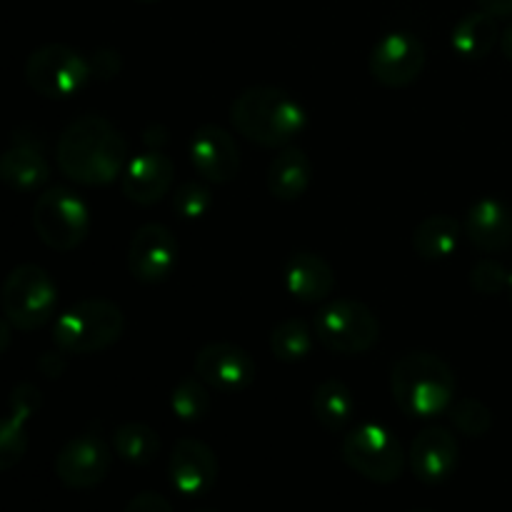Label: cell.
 <instances>
[{"label":"cell","instance_id":"cell-1","mask_svg":"<svg viewBox=\"0 0 512 512\" xmlns=\"http://www.w3.org/2000/svg\"><path fill=\"white\" fill-rule=\"evenodd\" d=\"M55 158L65 178L95 188L123 175L128 165V143L110 120L85 115L60 133Z\"/></svg>","mask_w":512,"mask_h":512},{"label":"cell","instance_id":"cell-2","mask_svg":"<svg viewBox=\"0 0 512 512\" xmlns=\"http://www.w3.org/2000/svg\"><path fill=\"white\" fill-rule=\"evenodd\" d=\"M230 123L243 138L263 148H288L308 125L303 105L273 85L245 88L230 105Z\"/></svg>","mask_w":512,"mask_h":512},{"label":"cell","instance_id":"cell-3","mask_svg":"<svg viewBox=\"0 0 512 512\" xmlns=\"http://www.w3.org/2000/svg\"><path fill=\"white\" fill-rule=\"evenodd\" d=\"M455 388L458 380L453 368L433 353H408L395 360L390 370L395 403L410 418L430 420L448 413L455 400Z\"/></svg>","mask_w":512,"mask_h":512},{"label":"cell","instance_id":"cell-4","mask_svg":"<svg viewBox=\"0 0 512 512\" xmlns=\"http://www.w3.org/2000/svg\"><path fill=\"white\" fill-rule=\"evenodd\" d=\"M125 328L123 310L103 298H88L65 310L53 325V343L65 355H90L110 348Z\"/></svg>","mask_w":512,"mask_h":512},{"label":"cell","instance_id":"cell-5","mask_svg":"<svg viewBox=\"0 0 512 512\" xmlns=\"http://www.w3.org/2000/svg\"><path fill=\"white\" fill-rule=\"evenodd\" d=\"M58 285L40 265L25 263L10 270L0 288V310L15 330H38L53 320Z\"/></svg>","mask_w":512,"mask_h":512},{"label":"cell","instance_id":"cell-6","mask_svg":"<svg viewBox=\"0 0 512 512\" xmlns=\"http://www.w3.org/2000/svg\"><path fill=\"white\" fill-rule=\"evenodd\" d=\"M315 335L335 355H363L378 343L380 323L373 310L353 298L325 303L315 315Z\"/></svg>","mask_w":512,"mask_h":512},{"label":"cell","instance_id":"cell-7","mask_svg":"<svg viewBox=\"0 0 512 512\" xmlns=\"http://www.w3.org/2000/svg\"><path fill=\"white\" fill-rule=\"evenodd\" d=\"M345 465L378 485H390L403 475L405 453L400 440L378 423H363L348 430L340 445Z\"/></svg>","mask_w":512,"mask_h":512},{"label":"cell","instance_id":"cell-8","mask_svg":"<svg viewBox=\"0 0 512 512\" xmlns=\"http://www.w3.org/2000/svg\"><path fill=\"white\" fill-rule=\"evenodd\" d=\"M93 70L80 50L65 43H48L33 50L25 60V83L48 100L73 98L85 88Z\"/></svg>","mask_w":512,"mask_h":512},{"label":"cell","instance_id":"cell-9","mask_svg":"<svg viewBox=\"0 0 512 512\" xmlns=\"http://www.w3.org/2000/svg\"><path fill=\"white\" fill-rule=\"evenodd\" d=\"M33 228L50 250L70 253L88 238V205L73 190L48 188L33 205Z\"/></svg>","mask_w":512,"mask_h":512},{"label":"cell","instance_id":"cell-10","mask_svg":"<svg viewBox=\"0 0 512 512\" xmlns=\"http://www.w3.org/2000/svg\"><path fill=\"white\" fill-rule=\"evenodd\" d=\"M425 60L428 53L418 35L408 30H393L373 45L368 68L375 83L385 88H408L423 75Z\"/></svg>","mask_w":512,"mask_h":512},{"label":"cell","instance_id":"cell-11","mask_svg":"<svg viewBox=\"0 0 512 512\" xmlns=\"http://www.w3.org/2000/svg\"><path fill=\"white\" fill-rule=\"evenodd\" d=\"M113 465L108 443L95 433H80L55 455V475L70 490H90L103 483Z\"/></svg>","mask_w":512,"mask_h":512},{"label":"cell","instance_id":"cell-12","mask_svg":"<svg viewBox=\"0 0 512 512\" xmlns=\"http://www.w3.org/2000/svg\"><path fill=\"white\" fill-rule=\"evenodd\" d=\"M178 240L173 230L160 223H145L128 245V270L145 285H158L173 275L178 263Z\"/></svg>","mask_w":512,"mask_h":512},{"label":"cell","instance_id":"cell-13","mask_svg":"<svg viewBox=\"0 0 512 512\" xmlns=\"http://www.w3.org/2000/svg\"><path fill=\"white\" fill-rule=\"evenodd\" d=\"M193 370L208 388L225 395L250 388L258 375L255 360L250 358L248 350L230 343H210L200 348L195 355Z\"/></svg>","mask_w":512,"mask_h":512},{"label":"cell","instance_id":"cell-14","mask_svg":"<svg viewBox=\"0 0 512 512\" xmlns=\"http://www.w3.org/2000/svg\"><path fill=\"white\" fill-rule=\"evenodd\" d=\"M50 178V163L45 158L43 140L33 130H15L13 140L0 155V183L15 193H33Z\"/></svg>","mask_w":512,"mask_h":512},{"label":"cell","instance_id":"cell-15","mask_svg":"<svg viewBox=\"0 0 512 512\" xmlns=\"http://www.w3.org/2000/svg\"><path fill=\"white\" fill-rule=\"evenodd\" d=\"M218 455L203 440H178L168 460V475L173 488L185 498H203L218 483Z\"/></svg>","mask_w":512,"mask_h":512},{"label":"cell","instance_id":"cell-16","mask_svg":"<svg viewBox=\"0 0 512 512\" xmlns=\"http://www.w3.org/2000/svg\"><path fill=\"white\" fill-rule=\"evenodd\" d=\"M410 470L425 485H440L458 470V438L443 425H430L415 435L408 453Z\"/></svg>","mask_w":512,"mask_h":512},{"label":"cell","instance_id":"cell-17","mask_svg":"<svg viewBox=\"0 0 512 512\" xmlns=\"http://www.w3.org/2000/svg\"><path fill=\"white\" fill-rule=\"evenodd\" d=\"M190 160L208 183H233L240 175V150L228 130L220 125H200L190 138Z\"/></svg>","mask_w":512,"mask_h":512},{"label":"cell","instance_id":"cell-18","mask_svg":"<svg viewBox=\"0 0 512 512\" xmlns=\"http://www.w3.org/2000/svg\"><path fill=\"white\" fill-rule=\"evenodd\" d=\"M175 180V165L160 150H148L138 158L128 160L120 175V190L135 205H155L170 193Z\"/></svg>","mask_w":512,"mask_h":512},{"label":"cell","instance_id":"cell-19","mask_svg":"<svg viewBox=\"0 0 512 512\" xmlns=\"http://www.w3.org/2000/svg\"><path fill=\"white\" fill-rule=\"evenodd\" d=\"M40 408V390L33 383H20L10 395L8 415L0 418V473L13 470L28 453L25 423Z\"/></svg>","mask_w":512,"mask_h":512},{"label":"cell","instance_id":"cell-20","mask_svg":"<svg viewBox=\"0 0 512 512\" xmlns=\"http://www.w3.org/2000/svg\"><path fill=\"white\" fill-rule=\"evenodd\" d=\"M465 235L483 253H503L512 245V210L498 198H480L465 213Z\"/></svg>","mask_w":512,"mask_h":512},{"label":"cell","instance_id":"cell-21","mask_svg":"<svg viewBox=\"0 0 512 512\" xmlns=\"http://www.w3.org/2000/svg\"><path fill=\"white\" fill-rule=\"evenodd\" d=\"M285 290L300 303H323L335 290V273L328 260L318 253L300 250L283 265Z\"/></svg>","mask_w":512,"mask_h":512},{"label":"cell","instance_id":"cell-22","mask_svg":"<svg viewBox=\"0 0 512 512\" xmlns=\"http://www.w3.org/2000/svg\"><path fill=\"white\" fill-rule=\"evenodd\" d=\"M313 180V163L300 148H283L270 163L268 175H265V185H268L270 195L283 203H293V200L303 198L305 190L310 188Z\"/></svg>","mask_w":512,"mask_h":512},{"label":"cell","instance_id":"cell-23","mask_svg":"<svg viewBox=\"0 0 512 512\" xmlns=\"http://www.w3.org/2000/svg\"><path fill=\"white\" fill-rule=\"evenodd\" d=\"M498 40V18L485 13V10H475V13L463 15L458 20V25L453 28V35H450L453 50L463 60H483L485 55L493 53Z\"/></svg>","mask_w":512,"mask_h":512},{"label":"cell","instance_id":"cell-24","mask_svg":"<svg viewBox=\"0 0 512 512\" xmlns=\"http://www.w3.org/2000/svg\"><path fill=\"white\" fill-rule=\"evenodd\" d=\"M313 415L328 433H343L355 415V398L343 380L328 378L315 388Z\"/></svg>","mask_w":512,"mask_h":512},{"label":"cell","instance_id":"cell-25","mask_svg":"<svg viewBox=\"0 0 512 512\" xmlns=\"http://www.w3.org/2000/svg\"><path fill=\"white\" fill-rule=\"evenodd\" d=\"M463 225L450 215H430L415 228L413 250L423 260H448L458 250Z\"/></svg>","mask_w":512,"mask_h":512},{"label":"cell","instance_id":"cell-26","mask_svg":"<svg viewBox=\"0 0 512 512\" xmlns=\"http://www.w3.org/2000/svg\"><path fill=\"white\" fill-rule=\"evenodd\" d=\"M113 448L128 465H150L160 453V438L150 425L125 423L113 433Z\"/></svg>","mask_w":512,"mask_h":512},{"label":"cell","instance_id":"cell-27","mask_svg":"<svg viewBox=\"0 0 512 512\" xmlns=\"http://www.w3.org/2000/svg\"><path fill=\"white\" fill-rule=\"evenodd\" d=\"M313 350V333L300 318H288L278 323L270 335V353L283 363H300Z\"/></svg>","mask_w":512,"mask_h":512},{"label":"cell","instance_id":"cell-28","mask_svg":"<svg viewBox=\"0 0 512 512\" xmlns=\"http://www.w3.org/2000/svg\"><path fill=\"white\" fill-rule=\"evenodd\" d=\"M170 410L183 423H198L208 415L210 410V393L208 385L198 375H188L180 380L170 393Z\"/></svg>","mask_w":512,"mask_h":512},{"label":"cell","instance_id":"cell-29","mask_svg":"<svg viewBox=\"0 0 512 512\" xmlns=\"http://www.w3.org/2000/svg\"><path fill=\"white\" fill-rule=\"evenodd\" d=\"M448 418L468 438H483L493 428V413L478 398H460L448 408Z\"/></svg>","mask_w":512,"mask_h":512},{"label":"cell","instance_id":"cell-30","mask_svg":"<svg viewBox=\"0 0 512 512\" xmlns=\"http://www.w3.org/2000/svg\"><path fill=\"white\" fill-rule=\"evenodd\" d=\"M210 205H213V195L198 180H185L173 195V208L183 220H200L208 215Z\"/></svg>","mask_w":512,"mask_h":512},{"label":"cell","instance_id":"cell-31","mask_svg":"<svg viewBox=\"0 0 512 512\" xmlns=\"http://www.w3.org/2000/svg\"><path fill=\"white\" fill-rule=\"evenodd\" d=\"M510 273L493 258H483L470 270V288L480 295H498L508 290Z\"/></svg>","mask_w":512,"mask_h":512},{"label":"cell","instance_id":"cell-32","mask_svg":"<svg viewBox=\"0 0 512 512\" xmlns=\"http://www.w3.org/2000/svg\"><path fill=\"white\" fill-rule=\"evenodd\" d=\"M125 512H175V510L163 495L153 493V490H145V493H138L133 500H130Z\"/></svg>","mask_w":512,"mask_h":512},{"label":"cell","instance_id":"cell-33","mask_svg":"<svg viewBox=\"0 0 512 512\" xmlns=\"http://www.w3.org/2000/svg\"><path fill=\"white\" fill-rule=\"evenodd\" d=\"M90 70H93V75H98V78H113L120 70V55L115 53V50H98V53L93 55V60H90Z\"/></svg>","mask_w":512,"mask_h":512},{"label":"cell","instance_id":"cell-34","mask_svg":"<svg viewBox=\"0 0 512 512\" xmlns=\"http://www.w3.org/2000/svg\"><path fill=\"white\" fill-rule=\"evenodd\" d=\"M38 368L43 370V373L48 375V378H60V373H63V370H65L63 355H60V353H45L43 358H40Z\"/></svg>","mask_w":512,"mask_h":512},{"label":"cell","instance_id":"cell-35","mask_svg":"<svg viewBox=\"0 0 512 512\" xmlns=\"http://www.w3.org/2000/svg\"><path fill=\"white\" fill-rule=\"evenodd\" d=\"M480 10L495 15V18H510L512 15V0H478Z\"/></svg>","mask_w":512,"mask_h":512},{"label":"cell","instance_id":"cell-36","mask_svg":"<svg viewBox=\"0 0 512 512\" xmlns=\"http://www.w3.org/2000/svg\"><path fill=\"white\" fill-rule=\"evenodd\" d=\"M10 330H13V325L5 320V315H0V355L10 348Z\"/></svg>","mask_w":512,"mask_h":512},{"label":"cell","instance_id":"cell-37","mask_svg":"<svg viewBox=\"0 0 512 512\" xmlns=\"http://www.w3.org/2000/svg\"><path fill=\"white\" fill-rule=\"evenodd\" d=\"M500 50H503L505 58H508L512 63V25L508 30H505L503 35H500Z\"/></svg>","mask_w":512,"mask_h":512},{"label":"cell","instance_id":"cell-38","mask_svg":"<svg viewBox=\"0 0 512 512\" xmlns=\"http://www.w3.org/2000/svg\"><path fill=\"white\" fill-rule=\"evenodd\" d=\"M508 293H510V303H512V273H510V283H508Z\"/></svg>","mask_w":512,"mask_h":512},{"label":"cell","instance_id":"cell-39","mask_svg":"<svg viewBox=\"0 0 512 512\" xmlns=\"http://www.w3.org/2000/svg\"><path fill=\"white\" fill-rule=\"evenodd\" d=\"M138 3H158V0H138Z\"/></svg>","mask_w":512,"mask_h":512},{"label":"cell","instance_id":"cell-40","mask_svg":"<svg viewBox=\"0 0 512 512\" xmlns=\"http://www.w3.org/2000/svg\"><path fill=\"white\" fill-rule=\"evenodd\" d=\"M198 512H213V510H198Z\"/></svg>","mask_w":512,"mask_h":512},{"label":"cell","instance_id":"cell-41","mask_svg":"<svg viewBox=\"0 0 512 512\" xmlns=\"http://www.w3.org/2000/svg\"><path fill=\"white\" fill-rule=\"evenodd\" d=\"M418 512H428V510H418Z\"/></svg>","mask_w":512,"mask_h":512}]
</instances>
